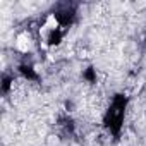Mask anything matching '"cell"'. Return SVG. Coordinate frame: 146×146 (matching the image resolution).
I'll return each instance as SVG.
<instances>
[{
    "instance_id": "cell-1",
    "label": "cell",
    "mask_w": 146,
    "mask_h": 146,
    "mask_svg": "<svg viewBox=\"0 0 146 146\" xmlns=\"http://www.w3.org/2000/svg\"><path fill=\"white\" fill-rule=\"evenodd\" d=\"M16 48H17L19 52H24V53L31 48V38L28 36V33H21V35L16 38Z\"/></svg>"
},
{
    "instance_id": "cell-2",
    "label": "cell",
    "mask_w": 146,
    "mask_h": 146,
    "mask_svg": "<svg viewBox=\"0 0 146 146\" xmlns=\"http://www.w3.org/2000/svg\"><path fill=\"white\" fill-rule=\"evenodd\" d=\"M48 137H50V139H48V144H50V146H53V144L58 143V137H57V136H48Z\"/></svg>"
}]
</instances>
